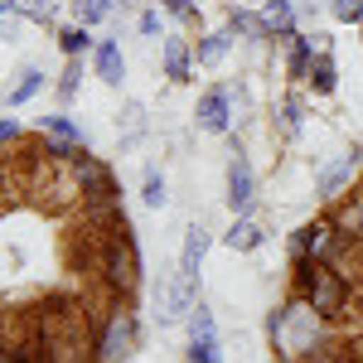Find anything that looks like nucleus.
Listing matches in <instances>:
<instances>
[{"label":"nucleus","instance_id":"a878e982","mask_svg":"<svg viewBox=\"0 0 363 363\" xmlns=\"http://www.w3.org/2000/svg\"><path fill=\"white\" fill-rule=\"evenodd\" d=\"M78 78H83V63H78V58H68V68L58 73V102H63V107L78 97Z\"/></svg>","mask_w":363,"mask_h":363},{"label":"nucleus","instance_id":"72a5a7b5","mask_svg":"<svg viewBox=\"0 0 363 363\" xmlns=\"http://www.w3.org/2000/svg\"><path fill=\"white\" fill-rule=\"evenodd\" d=\"M296 10L301 15H320V10H330V0H296Z\"/></svg>","mask_w":363,"mask_h":363},{"label":"nucleus","instance_id":"393cba45","mask_svg":"<svg viewBox=\"0 0 363 363\" xmlns=\"http://www.w3.org/2000/svg\"><path fill=\"white\" fill-rule=\"evenodd\" d=\"M10 10L20 20H34V25H49L54 20V0H10Z\"/></svg>","mask_w":363,"mask_h":363},{"label":"nucleus","instance_id":"c85d7f7f","mask_svg":"<svg viewBox=\"0 0 363 363\" xmlns=\"http://www.w3.org/2000/svg\"><path fill=\"white\" fill-rule=\"evenodd\" d=\"M140 199H145V203H150V208H165V179H160V174H155V169H150V174H145V184H140Z\"/></svg>","mask_w":363,"mask_h":363},{"label":"nucleus","instance_id":"7ed1b4c3","mask_svg":"<svg viewBox=\"0 0 363 363\" xmlns=\"http://www.w3.org/2000/svg\"><path fill=\"white\" fill-rule=\"evenodd\" d=\"M349 242H354V238H344L339 223L325 213V218H310V223H301L291 233V257H315V262H330V267H335L339 257L349 252Z\"/></svg>","mask_w":363,"mask_h":363},{"label":"nucleus","instance_id":"9b49d317","mask_svg":"<svg viewBox=\"0 0 363 363\" xmlns=\"http://www.w3.org/2000/svg\"><path fill=\"white\" fill-rule=\"evenodd\" d=\"M92 73H97L107 87H121L126 58H121V44H116V39H97V49H92Z\"/></svg>","mask_w":363,"mask_h":363},{"label":"nucleus","instance_id":"dca6fc26","mask_svg":"<svg viewBox=\"0 0 363 363\" xmlns=\"http://www.w3.org/2000/svg\"><path fill=\"white\" fill-rule=\"evenodd\" d=\"M262 238H267V233H262V223H257V218H247V213H242V218H233V223H228V233H223V242L233 252H257V247H262Z\"/></svg>","mask_w":363,"mask_h":363},{"label":"nucleus","instance_id":"39448f33","mask_svg":"<svg viewBox=\"0 0 363 363\" xmlns=\"http://www.w3.org/2000/svg\"><path fill=\"white\" fill-rule=\"evenodd\" d=\"M73 179H78V194L83 203H121V189H116V174L102 155H78L73 160Z\"/></svg>","mask_w":363,"mask_h":363},{"label":"nucleus","instance_id":"a211bd4d","mask_svg":"<svg viewBox=\"0 0 363 363\" xmlns=\"http://www.w3.org/2000/svg\"><path fill=\"white\" fill-rule=\"evenodd\" d=\"M228 34H233V39H238V34H242V39H272V34H267V20H262V10H242V5L228 10Z\"/></svg>","mask_w":363,"mask_h":363},{"label":"nucleus","instance_id":"bb28decb","mask_svg":"<svg viewBox=\"0 0 363 363\" xmlns=\"http://www.w3.org/2000/svg\"><path fill=\"white\" fill-rule=\"evenodd\" d=\"M199 335H218V325H213V310L203 306V301L189 310V339H199Z\"/></svg>","mask_w":363,"mask_h":363},{"label":"nucleus","instance_id":"7c9ffc66","mask_svg":"<svg viewBox=\"0 0 363 363\" xmlns=\"http://www.w3.org/2000/svg\"><path fill=\"white\" fill-rule=\"evenodd\" d=\"M160 10L174 15V20H199V5H194V0H160Z\"/></svg>","mask_w":363,"mask_h":363},{"label":"nucleus","instance_id":"e433bc0d","mask_svg":"<svg viewBox=\"0 0 363 363\" xmlns=\"http://www.w3.org/2000/svg\"><path fill=\"white\" fill-rule=\"evenodd\" d=\"M359 194H363V174H359Z\"/></svg>","mask_w":363,"mask_h":363},{"label":"nucleus","instance_id":"58836bf2","mask_svg":"<svg viewBox=\"0 0 363 363\" xmlns=\"http://www.w3.org/2000/svg\"><path fill=\"white\" fill-rule=\"evenodd\" d=\"M121 5H131V0H121Z\"/></svg>","mask_w":363,"mask_h":363},{"label":"nucleus","instance_id":"20e7f679","mask_svg":"<svg viewBox=\"0 0 363 363\" xmlns=\"http://www.w3.org/2000/svg\"><path fill=\"white\" fill-rule=\"evenodd\" d=\"M136 339H140L136 315L112 306L102 320H97V363H126L131 354H136Z\"/></svg>","mask_w":363,"mask_h":363},{"label":"nucleus","instance_id":"f257e3e1","mask_svg":"<svg viewBox=\"0 0 363 363\" xmlns=\"http://www.w3.org/2000/svg\"><path fill=\"white\" fill-rule=\"evenodd\" d=\"M291 291H296L320 320H330V325L359 320V291H354V281L344 277L339 267H330V262L291 257Z\"/></svg>","mask_w":363,"mask_h":363},{"label":"nucleus","instance_id":"5701e85b","mask_svg":"<svg viewBox=\"0 0 363 363\" xmlns=\"http://www.w3.org/2000/svg\"><path fill=\"white\" fill-rule=\"evenodd\" d=\"M112 10H116V0H73V20L78 25H102V20H112Z\"/></svg>","mask_w":363,"mask_h":363},{"label":"nucleus","instance_id":"4be33fe9","mask_svg":"<svg viewBox=\"0 0 363 363\" xmlns=\"http://www.w3.org/2000/svg\"><path fill=\"white\" fill-rule=\"evenodd\" d=\"M39 87H44V73H39V68H20V78H15V87L5 92V102H10V107H25Z\"/></svg>","mask_w":363,"mask_h":363},{"label":"nucleus","instance_id":"c9c22d12","mask_svg":"<svg viewBox=\"0 0 363 363\" xmlns=\"http://www.w3.org/2000/svg\"><path fill=\"white\" fill-rule=\"evenodd\" d=\"M0 15H10V0H0Z\"/></svg>","mask_w":363,"mask_h":363},{"label":"nucleus","instance_id":"4468645a","mask_svg":"<svg viewBox=\"0 0 363 363\" xmlns=\"http://www.w3.org/2000/svg\"><path fill=\"white\" fill-rule=\"evenodd\" d=\"M315 54H320V49H315V39L296 34V39L286 44V78H291V83H306V78H310V63H315Z\"/></svg>","mask_w":363,"mask_h":363},{"label":"nucleus","instance_id":"f03ea898","mask_svg":"<svg viewBox=\"0 0 363 363\" xmlns=\"http://www.w3.org/2000/svg\"><path fill=\"white\" fill-rule=\"evenodd\" d=\"M92 277L102 281V291H107L112 306H126V301L136 296V286H140V252H136L131 228H121V233H112V238L102 242V257H97Z\"/></svg>","mask_w":363,"mask_h":363},{"label":"nucleus","instance_id":"b1692460","mask_svg":"<svg viewBox=\"0 0 363 363\" xmlns=\"http://www.w3.org/2000/svg\"><path fill=\"white\" fill-rule=\"evenodd\" d=\"M189 363H223V349H218V335H199L189 339Z\"/></svg>","mask_w":363,"mask_h":363},{"label":"nucleus","instance_id":"c756f323","mask_svg":"<svg viewBox=\"0 0 363 363\" xmlns=\"http://www.w3.org/2000/svg\"><path fill=\"white\" fill-rule=\"evenodd\" d=\"M20 140H25V126H20L15 116H0V145H10V150H15Z\"/></svg>","mask_w":363,"mask_h":363},{"label":"nucleus","instance_id":"6ab92c4d","mask_svg":"<svg viewBox=\"0 0 363 363\" xmlns=\"http://www.w3.org/2000/svg\"><path fill=\"white\" fill-rule=\"evenodd\" d=\"M306 83L315 87L320 97H330V92L339 87V68H335V58H330V49H320V54H315V63H310V78H306Z\"/></svg>","mask_w":363,"mask_h":363},{"label":"nucleus","instance_id":"412c9836","mask_svg":"<svg viewBox=\"0 0 363 363\" xmlns=\"http://www.w3.org/2000/svg\"><path fill=\"white\" fill-rule=\"evenodd\" d=\"M39 131H44V136H58V140H73V145H83V131H78V121H73L68 112L39 116Z\"/></svg>","mask_w":363,"mask_h":363},{"label":"nucleus","instance_id":"f704fd0d","mask_svg":"<svg viewBox=\"0 0 363 363\" xmlns=\"http://www.w3.org/2000/svg\"><path fill=\"white\" fill-rule=\"evenodd\" d=\"M0 363H25V359H20V349H15V344H5V339H0Z\"/></svg>","mask_w":363,"mask_h":363},{"label":"nucleus","instance_id":"ddd939ff","mask_svg":"<svg viewBox=\"0 0 363 363\" xmlns=\"http://www.w3.org/2000/svg\"><path fill=\"white\" fill-rule=\"evenodd\" d=\"M203 257H208V228H203V223L184 228V247H179V272L199 281V267H203Z\"/></svg>","mask_w":363,"mask_h":363},{"label":"nucleus","instance_id":"9d476101","mask_svg":"<svg viewBox=\"0 0 363 363\" xmlns=\"http://www.w3.org/2000/svg\"><path fill=\"white\" fill-rule=\"evenodd\" d=\"M160 63H165L169 83H189V78H194V49H189L179 34H169L165 44H160Z\"/></svg>","mask_w":363,"mask_h":363},{"label":"nucleus","instance_id":"f8f14e48","mask_svg":"<svg viewBox=\"0 0 363 363\" xmlns=\"http://www.w3.org/2000/svg\"><path fill=\"white\" fill-rule=\"evenodd\" d=\"M330 218L339 223V233L344 238H354V242H363V194L354 189V194H344L330 203Z\"/></svg>","mask_w":363,"mask_h":363},{"label":"nucleus","instance_id":"1a4fd4ad","mask_svg":"<svg viewBox=\"0 0 363 363\" xmlns=\"http://www.w3.org/2000/svg\"><path fill=\"white\" fill-rule=\"evenodd\" d=\"M296 0H262V20H267V34L277 44H291L296 39Z\"/></svg>","mask_w":363,"mask_h":363},{"label":"nucleus","instance_id":"423d86ee","mask_svg":"<svg viewBox=\"0 0 363 363\" xmlns=\"http://www.w3.org/2000/svg\"><path fill=\"white\" fill-rule=\"evenodd\" d=\"M252 203H257V174H252V160L242 155V145L233 140V150H228V208H233V218H242V213H252Z\"/></svg>","mask_w":363,"mask_h":363},{"label":"nucleus","instance_id":"ea45409f","mask_svg":"<svg viewBox=\"0 0 363 363\" xmlns=\"http://www.w3.org/2000/svg\"><path fill=\"white\" fill-rule=\"evenodd\" d=\"M359 34H363V25H359Z\"/></svg>","mask_w":363,"mask_h":363},{"label":"nucleus","instance_id":"cd10ccee","mask_svg":"<svg viewBox=\"0 0 363 363\" xmlns=\"http://www.w3.org/2000/svg\"><path fill=\"white\" fill-rule=\"evenodd\" d=\"M330 15L339 25H363V0H330Z\"/></svg>","mask_w":363,"mask_h":363},{"label":"nucleus","instance_id":"4c0bfd02","mask_svg":"<svg viewBox=\"0 0 363 363\" xmlns=\"http://www.w3.org/2000/svg\"><path fill=\"white\" fill-rule=\"evenodd\" d=\"M0 179H5V165H0Z\"/></svg>","mask_w":363,"mask_h":363},{"label":"nucleus","instance_id":"0eeeda50","mask_svg":"<svg viewBox=\"0 0 363 363\" xmlns=\"http://www.w3.org/2000/svg\"><path fill=\"white\" fill-rule=\"evenodd\" d=\"M194 121H199V131L223 136L228 126H233V87H208L194 107Z\"/></svg>","mask_w":363,"mask_h":363},{"label":"nucleus","instance_id":"2f4dec72","mask_svg":"<svg viewBox=\"0 0 363 363\" xmlns=\"http://www.w3.org/2000/svg\"><path fill=\"white\" fill-rule=\"evenodd\" d=\"M136 29H140V34H145V39H155V34H160V10H140Z\"/></svg>","mask_w":363,"mask_h":363},{"label":"nucleus","instance_id":"2eb2a0df","mask_svg":"<svg viewBox=\"0 0 363 363\" xmlns=\"http://www.w3.org/2000/svg\"><path fill=\"white\" fill-rule=\"evenodd\" d=\"M228 49H233V34L223 29H208V34H199V44H194V63H203V68H213V63H223Z\"/></svg>","mask_w":363,"mask_h":363},{"label":"nucleus","instance_id":"aec40b11","mask_svg":"<svg viewBox=\"0 0 363 363\" xmlns=\"http://www.w3.org/2000/svg\"><path fill=\"white\" fill-rule=\"evenodd\" d=\"M58 49H63L68 58H83V54H92V49H97V39L87 34V25H78V20H73L68 29H58Z\"/></svg>","mask_w":363,"mask_h":363},{"label":"nucleus","instance_id":"6e6552de","mask_svg":"<svg viewBox=\"0 0 363 363\" xmlns=\"http://www.w3.org/2000/svg\"><path fill=\"white\" fill-rule=\"evenodd\" d=\"M354 169H359V150H349V155H335L330 165L315 174V194L325 199V203H335L344 199V189L354 184Z\"/></svg>","mask_w":363,"mask_h":363},{"label":"nucleus","instance_id":"473e14b6","mask_svg":"<svg viewBox=\"0 0 363 363\" xmlns=\"http://www.w3.org/2000/svg\"><path fill=\"white\" fill-rule=\"evenodd\" d=\"M15 29H20V15H15V10L0 15V39H15Z\"/></svg>","mask_w":363,"mask_h":363},{"label":"nucleus","instance_id":"f3484780","mask_svg":"<svg viewBox=\"0 0 363 363\" xmlns=\"http://www.w3.org/2000/svg\"><path fill=\"white\" fill-rule=\"evenodd\" d=\"M301 121H306V102H301V92H286L277 102V116H272V126H277V136H296L301 131Z\"/></svg>","mask_w":363,"mask_h":363}]
</instances>
